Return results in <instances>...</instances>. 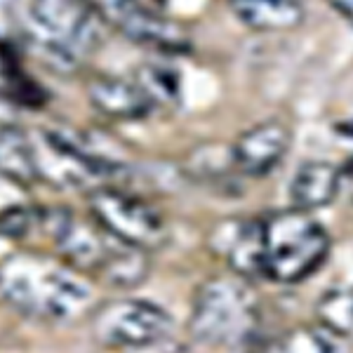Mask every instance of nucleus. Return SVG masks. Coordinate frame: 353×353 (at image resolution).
I'll use <instances>...</instances> for the list:
<instances>
[{
	"instance_id": "14",
	"label": "nucleus",
	"mask_w": 353,
	"mask_h": 353,
	"mask_svg": "<svg viewBox=\"0 0 353 353\" xmlns=\"http://www.w3.org/2000/svg\"><path fill=\"white\" fill-rule=\"evenodd\" d=\"M229 5L243 26L261 33L290 31L304 21L299 0H229Z\"/></svg>"
},
{
	"instance_id": "18",
	"label": "nucleus",
	"mask_w": 353,
	"mask_h": 353,
	"mask_svg": "<svg viewBox=\"0 0 353 353\" xmlns=\"http://www.w3.org/2000/svg\"><path fill=\"white\" fill-rule=\"evenodd\" d=\"M125 353H189V351L181 349L179 344H172V341H168V339H161V341H153V344H146V346L128 349Z\"/></svg>"
},
{
	"instance_id": "3",
	"label": "nucleus",
	"mask_w": 353,
	"mask_h": 353,
	"mask_svg": "<svg viewBox=\"0 0 353 353\" xmlns=\"http://www.w3.org/2000/svg\"><path fill=\"white\" fill-rule=\"evenodd\" d=\"M14 19L17 38L59 71H76L104 38L90 0H14Z\"/></svg>"
},
{
	"instance_id": "4",
	"label": "nucleus",
	"mask_w": 353,
	"mask_h": 353,
	"mask_svg": "<svg viewBox=\"0 0 353 353\" xmlns=\"http://www.w3.org/2000/svg\"><path fill=\"white\" fill-rule=\"evenodd\" d=\"M259 304L238 278L217 276L196 290L191 334L210 346H245L259 330Z\"/></svg>"
},
{
	"instance_id": "11",
	"label": "nucleus",
	"mask_w": 353,
	"mask_h": 353,
	"mask_svg": "<svg viewBox=\"0 0 353 353\" xmlns=\"http://www.w3.org/2000/svg\"><path fill=\"white\" fill-rule=\"evenodd\" d=\"M212 248L238 276H264V229L261 219L224 221L212 233Z\"/></svg>"
},
{
	"instance_id": "16",
	"label": "nucleus",
	"mask_w": 353,
	"mask_h": 353,
	"mask_svg": "<svg viewBox=\"0 0 353 353\" xmlns=\"http://www.w3.org/2000/svg\"><path fill=\"white\" fill-rule=\"evenodd\" d=\"M318 318L337 337H353V288L327 292L318 301Z\"/></svg>"
},
{
	"instance_id": "12",
	"label": "nucleus",
	"mask_w": 353,
	"mask_h": 353,
	"mask_svg": "<svg viewBox=\"0 0 353 353\" xmlns=\"http://www.w3.org/2000/svg\"><path fill=\"white\" fill-rule=\"evenodd\" d=\"M88 94L94 109L113 121H144L156 109L141 85L125 78H97L90 83Z\"/></svg>"
},
{
	"instance_id": "13",
	"label": "nucleus",
	"mask_w": 353,
	"mask_h": 353,
	"mask_svg": "<svg viewBox=\"0 0 353 353\" xmlns=\"http://www.w3.org/2000/svg\"><path fill=\"white\" fill-rule=\"evenodd\" d=\"M339 196V170L325 161H304L290 181V201L294 210L325 208Z\"/></svg>"
},
{
	"instance_id": "7",
	"label": "nucleus",
	"mask_w": 353,
	"mask_h": 353,
	"mask_svg": "<svg viewBox=\"0 0 353 353\" xmlns=\"http://www.w3.org/2000/svg\"><path fill=\"white\" fill-rule=\"evenodd\" d=\"M88 203L90 217H94L113 236L146 252L161 248L168 241V224L163 212L146 198L113 189V186H99L90 193Z\"/></svg>"
},
{
	"instance_id": "19",
	"label": "nucleus",
	"mask_w": 353,
	"mask_h": 353,
	"mask_svg": "<svg viewBox=\"0 0 353 353\" xmlns=\"http://www.w3.org/2000/svg\"><path fill=\"white\" fill-rule=\"evenodd\" d=\"M327 3L341 19H346L353 26V0H327Z\"/></svg>"
},
{
	"instance_id": "6",
	"label": "nucleus",
	"mask_w": 353,
	"mask_h": 353,
	"mask_svg": "<svg viewBox=\"0 0 353 353\" xmlns=\"http://www.w3.org/2000/svg\"><path fill=\"white\" fill-rule=\"evenodd\" d=\"M31 137L33 163L38 179H45L61 189H99L109 186L118 174L125 172L118 158L101 156L90 146L88 139H81L66 130H41Z\"/></svg>"
},
{
	"instance_id": "15",
	"label": "nucleus",
	"mask_w": 353,
	"mask_h": 353,
	"mask_svg": "<svg viewBox=\"0 0 353 353\" xmlns=\"http://www.w3.org/2000/svg\"><path fill=\"white\" fill-rule=\"evenodd\" d=\"M0 176L14 184H28L38 179L31 137L8 123H0Z\"/></svg>"
},
{
	"instance_id": "2",
	"label": "nucleus",
	"mask_w": 353,
	"mask_h": 353,
	"mask_svg": "<svg viewBox=\"0 0 353 353\" xmlns=\"http://www.w3.org/2000/svg\"><path fill=\"white\" fill-rule=\"evenodd\" d=\"M61 259L113 288H134L149 273V252L113 236L94 217L83 219L71 210L43 212V229Z\"/></svg>"
},
{
	"instance_id": "10",
	"label": "nucleus",
	"mask_w": 353,
	"mask_h": 353,
	"mask_svg": "<svg viewBox=\"0 0 353 353\" xmlns=\"http://www.w3.org/2000/svg\"><path fill=\"white\" fill-rule=\"evenodd\" d=\"M290 144H292V134H290L285 123L264 121L252 125L231 146L233 168L243 176L261 179L283 163V158L290 151Z\"/></svg>"
},
{
	"instance_id": "9",
	"label": "nucleus",
	"mask_w": 353,
	"mask_h": 353,
	"mask_svg": "<svg viewBox=\"0 0 353 353\" xmlns=\"http://www.w3.org/2000/svg\"><path fill=\"white\" fill-rule=\"evenodd\" d=\"M90 3L106 24L144 48L161 52L189 50V33L144 0H90Z\"/></svg>"
},
{
	"instance_id": "5",
	"label": "nucleus",
	"mask_w": 353,
	"mask_h": 353,
	"mask_svg": "<svg viewBox=\"0 0 353 353\" xmlns=\"http://www.w3.org/2000/svg\"><path fill=\"white\" fill-rule=\"evenodd\" d=\"M264 276L276 283H301L313 276L330 254V236L304 210H288L261 219Z\"/></svg>"
},
{
	"instance_id": "1",
	"label": "nucleus",
	"mask_w": 353,
	"mask_h": 353,
	"mask_svg": "<svg viewBox=\"0 0 353 353\" xmlns=\"http://www.w3.org/2000/svg\"><path fill=\"white\" fill-rule=\"evenodd\" d=\"M0 297L38 321H76L94 299L92 285L64 259L17 252L0 261Z\"/></svg>"
},
{
	"instance_id": "8",
	"label": "nucleus",
	"mask_w": 353,
	"mask_h": 353,
	"mask_svg": "<svg viewBox=\"0 0 353 353\" xmlns=\"http://www.w3.org/2000/svg\"><path fill=\"white\" fill-rule=\"evenodd\" d=\"M172 316L146 299H116L101 306L92 318V334L109 349H137L168 339Z\"/></svg>"
},
{
	"instance_id": "17",
	"label": "nucleus",
	"mask_w": 353,
	"mask_h": 353,
	"mask_svg": "<svg viewBox=\"0 0 353 353\" xmlns=\"http://www.w3.org/2000/svg\"><path fill=\"white\" fill-rule=\"evenodd\" d=\"M137 83L141 85V90L151 97V101L156 106L174 104L179 99V78L168 66H158V64L141 66L139 73H137Z\"/></svg>"
}]
</instances>
